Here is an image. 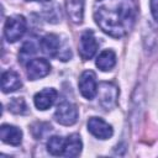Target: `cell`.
Returning a JSON list of instances; mask_svg holds the SVG:
<instances>
[{
  "label": "cell",
  "instance_id": "1",
  "mask_svg": "<svg viewBox=\"0 0 158 158\" xmlns=\"http://www.w3.org/2000/svg\"><path fill=\"white\" fill-rule=\"evenodd\" d=\"M93 15L102 32L121 38L133 28L137 6L135 0H95Z\"/></svg>",
  "mask_w": 158,
  "mask_h": 158
},
{
  "label": "cell",
  "instance_id": "2",
  "mask_svg": "<svg viewBox=\"0 0 158 158\" xmlns=\"http://www.w3.org/2000/svg\"><path fill=\"white\" fill-rule=\"evenodd\" d=\"M27 22L26 19L21 15H12L10 16L4 26V36L7 42H16L19 41L26 32Z\"/></svg>",
  "mask_w": 158,
  "mask_h": 158
},
{
  "label": "cell",
  "instance_id": "3",
  "mask_svg": "<svg viewBox=\"0 0 158 158\" xmlns=\"http://www.w3.org/2000/svg\"><path fill=\"white\" fill-rule=\"evenodd\" d=\"M100 105L105 110H111L115 107L118 98V89L111 81H101L98 85V93Z\"/></svg>",
  "mask_w": 158,
  "mask_h": 158
},
{
  "label": "cell",
  "instance_id": "4",
  "mask_svg": "<svg viewBox=\"0 0 158 158\" xmlns=\"http://www.w3.org/2000/svg\"><path fill=\"white\" fill-rule=\"evenodd\" d=\"M54 118L58 123L63 126H72L78 120V109L70 101L63 100L58 104L54 112Z\"/></svg>",
  "mask_w": 158,
  "mask_h": 158
},
{
  "label": "cell",
  "instance_id": "5",
  "mask_svg": "<svg viewBox=\"0 0 158 158\" xmlns=\"http://www.w3.org/2000/svg\"><path fill=\"white\" fill-rule=\"evenodd\" d=\"M78 86L80 90V94L86 99L91 100L96 96L98 93V81H96V75L93 70H85L80 74Z\"/></svg>",
  "mask_w": 158,
  "mask_h": 158
},
{
  "label": "cell",
  "instance_id": "6",
  "mask_svg": "<svg viewBox=\"0 0 158 158\" xmlns=\"http://www.w3.org/2000/svg\"><path fill=\"white\" fill-rule=\"evenodd\" d=\"M98 42L96 38L93 33V31H84L80 36V41H79V54L81 57V59L84 60H89L91 59L96 51H98Z\"/></svg>",
  "mask_w": 158,
  "mask_h": 158
},
{
  "label": "cell",
  "instance_id": "7",
  "mask_svg": "<svg viewBox=\"0 0 158 158\" xmlns=\"http://www.w3.org/2000/svg\"><path fill=\"white\" fill-rule=\"evenodd\" d=\"M51 72V64L44 58H33L27 63V78L30 80H37L44 78Z\"/></svg>",
  "mask_w": 158,
  "mask_h": 158
},
{
  "label": "cell",
  "instance_id": "8",
  "mask_svg": "<svg viewBox=\"0 0 158 158\" xmlns=\"http://www.w3.org/2000/svg\"><path fill=\"white\" fill-rule=\"evenodd\" d=\"M88 131L99 139H107L112 136L114 130L111 125L100 117H90L88 121Z\"/></svg>",
  "mask_w": 158,
  "mask_h": 158
},
{
  "label": "cell",
  "instance_id": "9",
  "mask_svg": "<svg viewBox=\"0 0 158 158\" xmlns=\"http://www.w3.org/2000/svg\"><path fill=\"white\" fill-rule=\"evenodd\" d=\"M57 96H58V93H57L56 89H53V88H46V89L38 91L35 95V98H33L35 106L38 110L44 111V110L49 109L54 104Z\"/></svg>",
  "mask_w": 158,
  "mask_h": 158
},
{
  "label": "cell",
  "instance_id": "10",
  "mask_svg": "<svg viewBox=\"0 0 158 158\" xmlns=\"http://www.w3.org/2000/svg\"><path fill=\"white\" fill-rule=\"evenodd\" d=\"M60 46H62L60 40L54 33H47L46 36L42 37L40 42V47L42 52L48 57H58Z\"/></svg>",
  "mask_w": 158,
  "mask_h": 158
},
{
  "label": "cell",
  "instance_id": "11",
  "mask_svg": "<svg viewBox=\"0 0 158 158\" xmlns=\"http://www.w3.org/2000/svg\"><path fill=\"white\" fill-rule=\"evenodd\" d=\"M0 138L4 143L19 146L22 142V131L16 126L4 123L0 127Z\"/></svg>",
  "mask_w": 158,
  "mask_h": 158
},
{
  "label": "cell",
  "instance_id": "12",
  "mask_svg": "<svg viewBox=\"0 0 158 158\" xmlns=\"http://www.w3.org/2000/svg\"><path fill=\"white\" fill-rule=\"evenodd\" d=\"M22 85L20 75L14 70L4 72L1 75V90L4 93H12L20 89Z\"/></svg>",
  "mask_w": 158,
  "mask_h": 158
},
{
  "label": "cell",
  "instance_id": "13",
  "mask_svg": "<svg viewBox=\"0 0 158 158\" xmlns=\"http://www.w3.org/2000/svg\"><path fill=\"white\" fill-rule=\"evenodd\" d=\"M81 148H83V143H81L80 136L77 135V133L69 135L65 138L64 149H63V154L62 156H64L67 158L78 157L80 154V152H81Z\"/></svg>",
  "mask_w": 158,
  "mask_h": 158
},
{
  "label": "cell",
  "instance_id": "14",
  "mask_svg": "<svg viewBox=\"0 0 158 158\" xmlns=\"http://www.w3.org/2000/svg\"><path fill=\"white\" fill-rule=\"evenodd\" d=\"M84 0H67V12L73 23H81L84 19Z\"/></svg>",
  "mask_w": 158,
  "mask_h": 158
},
{
  "label": "cell",
  "instance_id": "15",
  "mask_svg": "<svg viewBox=\"0 0 158 158\" xmlns=\"http://www.w3.org/2000/svg\"><path fill=\"white\" fill-rule=\"evenodd\" d=\"M116 64V54L112 49L102 51L96 58V67L102 72L111 70Z\"/></svg>",
  "mask_w": 158,
  "mask_h": 158
},
{
  "label": "cell",
  "instance_id": "16",
  "mask_svg": "<svg viewBox=\"0 0 158 158\" xmlns=\"http://www.w3.org/2000/svg\"><path fill=\"white\" fill-rule=\"evenodd\" d=\"M64 142L65 139L60 136H53L47 142V151L52 156H62L64 149Z\"/></svg>",
  "mask_w": 158,
  "mask_h": 158
},
{
  "label": "cell",
  "instance_id": "17",
  "mask_svg": "<svg viewBox=\"0 0 158 158\" xmlns=\"http://www.w3.org/2000/svg\"><path fill=\"white\" fill-rule=\"evenodd\" d=\"M7 109L16 115H23L27 112V105L22 98H14L12 100H10V102L7 104Z\"/></svg>",
  "mask_w": 158,
  "mask_h": 158
},
{
  "label": "cell",
  "instance_id": "18",
  "mask_svg": "<svg viewBox=\"0 0 158 158\" xmlns=\"http://www.w3.org/2000/svg\"><path fill=\"white\" fill-rule=\"evenodd\" d=\"M36 53V47H35V44L32 43V42H26L23 46H22V48H21V51H20V54H19V58L21 59V62H25V60H31V59H33L32 58V56Z\"/></svg>",
  "mask_w": 158,
  "mask_h": 158
},
{
  "label": "cell",
  "instance_id": "19",
  "mask_svg": "<svg viewBox=\"0 0 158 158\" xmlns=\"http://www.w3.org/2000/svg\"><path fill=\"white\" fill-rule=\"evenodd\" d=\"M149 6H151L152 16L154 21L158 23V0H149Z\"/></svg>",
  "mask_w": 158,
  "mask_h": 158
},
{
  "label": "cell",
  "instance_id": "20",
  "mask_svg": "<svg viewBox=\"0 0 158 158\" xmlns=\"http://www.w3.org/2000/svg\"><path fill=\"white\" fill-rule=\"evenodd\" d=\"M27 1H41V2H46V1H49V0H27Z\"/></svg>",
  "mask_w": 158,
  "mask_h": 158
}]
</instances>
